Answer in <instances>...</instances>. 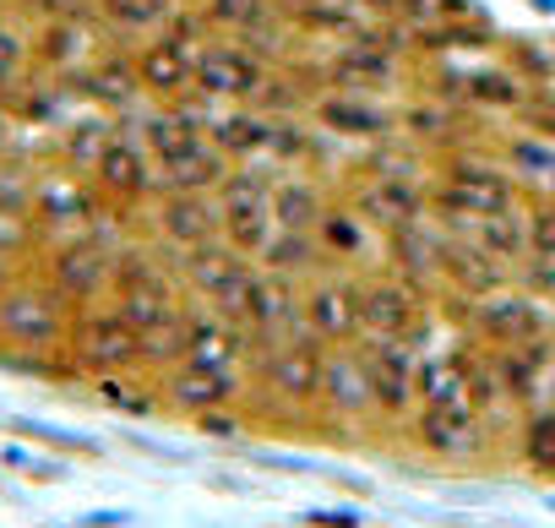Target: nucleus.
Wrapping results in <instances>:
<instances>
[{
  "label": "nucleus",
  "instance_id": "f257e3e1",
  "mask_svg": "<svg viewBox=\"0 0 555 528\" xmlns=\"http://www.w3.org/2000/svg\"><path fill=\"white\" fill-rule=\"evenodd\" d=\"M436 317H441V311H436V295H430V289L398 279L392 268L360 273V322H365V338L430 349Z\"/></svg>",
  "mask_w": 555,
  "mask_h": 528
},
{
  "label": "nucleus",
  "instance_id": "f03ea898",
  "mask_svg": "<svg viewBox=\"0 0 555 528\" xmlns=\"http://www.w3.org/2000/svg\"><path fill=\"white\" fill-rule=\"evenodd\" d=\"M175 273H180V284H185L191 300H202L207 311H218V317H229V322L245 327V311H250V295H256V279H261V261L256 256L234 250L218 234V240L175 256Z\"/></svg>",
  "mask_w": 555,
  "mask_h": 528
},
{
  "label": "nucleus",
  "instance_id": "7ed1b4c3",
  "mask_svg": "<svg viewBox=\"0 0 555 528\" xmlns=\"http://www.w3.org/2000/svg\"><path fill=\"white\" fill-rule=\"evenodd\" d=\"M72 311H77L72 300H61L34 268H23L7 289H0V349H12V355L66 349Z\"/></svg>",
  "mask_w": 555,
  "mask_h": 528
},
{
  "label": "nucleus",
  "instance_id": "20e7f679",
  "mask_svg": "<svg viewBox=\"0 0 555 528\" xmlns=\"http://www.w3.org/2000/svg\"><path fill=\"white\" fill-rule=\"evenodd\" d=\"M409 447L425 452L430 463H447V468H479L495 458V447H506L490 420L468 403H420L414 420L403 425Z\"/></svg>",
  "mask_w": 555,
  "mask_h": 528
},
{
  "label": "nucleus",
  "instance_id": "39448f33",
  "mask_svg": "<svg viewBox=\"0 0 555 528\" xmlns=\"http://www.w3.org/2000/svg\"><path fill=\"white\" fill-rule=\"evenodd\" d=\"M66 355H72V365H77L82 382L120 376V371H147L142 365V338H137V327L126 322V311L115 300H93V306H77L72 311Z\"/></svg>",
  "mask_w": 555,
  "mask_h": 528
},
{
  "label": "nucleus",
  "instance_id": "423d86ee",
  "mask_svg": "<svg viewBox=\"0 0 555 528\" xmlns=\"http://www.w3.org/2000/svg\"><path fill=\"white\" fill-rule=\"evenodd\" d=\"M272 55L256 50L250 39H229V34H212L202 50H196V82H191V99L207 104V110H234V104H250L261 93V82L272 77Z\"/></svg>",
  "mask_w": 555,
  "mask_h": 528
},
{
  "label": "nucleus",
  "instance_id": "0eeeda50",
  "mask_svg": "<svg viewBox=\"0 0 555 528\" xmlns=\"http://www.w3.org/2000/svg\"><path fill=\"white\" fill-rule=\"evenodd\" d=\"M317 430L322 436H360V430H382L376 425V403H371V376L360 360V344H338L322 349V387H317Z\"/></svg>",
  "mask_w": 555,
  "mask_h": 528
},
{
  "label": "nucleus",
  "instance_id": "6e6552de",
  "mask_svg": "<svg viewBox=\"0 0 555 528\" xmlns=\"http://www.w3.org/2000/svg\"><path fill=\"white\" fill-rule=\"evenodd\" d=\"M34 273L72 306H93L109 300L115 284V245H104L99 234H72V240H50L34 256Z\"/></svg>",
  "mask_w": 555,
  "mask_h": 528
},
{
  "label": "nucleus",
  "instance_id": "1a4fd4ad",
  "mask_svg": "<svg viewBox=\"0 0 555 528\" xmlns=\"http://www.w3.org/2000/svg\"><path fill=\"white\" fill-rule=\"evenodd\" d=\"M104 207L109 202L99 196V185L88 175H77V169H66L55 158L39 164V175H34V218L44 229V245L50 240H72V234H93Z\"/></svg>",
  "mask_w": 555,
  "mask_h": 528
},
{
  "label": "nucleus",
  "instance_id": "9d476101",
  "mask_svg": "<svg viewBox=\"0 0 555 528\" xmlns=\"http://www.w3.org/2000/svg\"><path fill=\"white\" fill-rule=\"evenodd\" d=\"M218 234H223L218 191H164L142 207V240H153L169 261L218 240Z\"/></svg>",
  "mask_w": 555,
  "mask_h": 528
},
{
  "label": "nucleus",
  "instance_id": "9b49d317",
  "mask_svg": "<svg viewBox=\"0 0 555 528\" xmlns=\"http://www.w3.org/2000/svg\"><path fill=\"white\" fill-rule=\"evenodd\" d=\"M392 104L398 93H354V88H322L306 110V120L327 137V142H349V147H365V142H387L398 137L392 126Z\"/></svg>",
  "mask_w": 555,
  "mask_h": 528
},
{
  "label": "nucleus",
  "instance_id": "f8f14e48",
  "mask_svg": "<svg viewBox=\"0 0 555 528\" xmlns=\"http://www.w3.org/2000/svg\"><path fill=\"white\" fill-rule=\"evenodd\" d=\"M300 317H306V333L322 349L360 344L365 338V322H360V273L322 268L317 279H306L300 284Z\"/></svg>",
  "mask_w": 555,
  "mask_h": 528
},
{
  "label": "nucleus",
  "instance_id": "ddd939ff",
  "mask_svg": "<svg viewBox=\"0 0 555 528\" xmlns=\"http://www.w3.org/2000/svg\"><path fill=\"white\" fill-rule=\"evenodd\" d=\"M457 333L474 338V344H485V349H517V344H533V338L550 333V306H539L533 295H522L517 284H506V289L474 300Z\"/></svg>",
  "mask_w": 555,
  "mask_h": 528
},
{
  "label": "nucleus",
  "instance_id": "4468645a",
  "mask_svg": "<svg viewBox=\"0 0 555 528\" xmlns=\"http://www.w3.org/2000/svg\"><path fill=\"white\" fill-rule=\"evenodd\" d=\"M88 180L99 185L104 202H115V207H126V213H142V207L158 196V164H153V153L142 147V137H137L131 126H120V131L104 142V153L93 158Z\"/></svg>",
  "mask_w": 555,
  "mask_h": 528
},
{
  "label": "nucleus",
  "instance_id": "2eb2a0df",
  "mask_svg": "<svg viewBox=\"0 0 555 528\" xmlns=\"http://www.w3.org/2000/svg\"><path fill=\"white\" fill-rule=\"evenodd\" d=\"M360 360H365V376H371V403H376V425L382 430H398L414 420V365H420V349L409 344H382V338H360Z\"/></svg>",
  "mask_w": 555,
  "mask_h": 528
},
{
  "label": "nucleus",
  "instance_id": "dca6fc26",
  "mask_svg": "<svg viewBox=\"0 0 555 528\" xmlns=\"http://www.w3.org/2000/svg\"><path fill=\"white\" fill-rule=\"evenodd\" d=\"M66 93L77 99V104H88V110H104V115H115V120H131L147 99H142V82H137V66H131V44H120V39H109L72 82H66Z\"/></svg>",
  "mask_w": 555,
  "mask_h": 528
},
{
  "label": "nucleus",
  "instance_id": "f3484780",
  "mask_svg": "<svg viewBox=\"0 0 555 528\" xmlns=\"http://www.w3.org/2000/svg\"><path fill=\"white\" fill-rule=\"evenodd\" d=\"M28 34H34V72L55 77V82H72L109 44V34H104V23L93 12L88 17H55V23L28 28Z\"/></svg>",
  "mask_w": 555,
  "mask_h": 528
},
{
  "label": "nucleus",
  "instance_id": "a211bd4d",
  "mask_svg": "<svg viewBox=\"0 0 555 528\" xmlns=\"http://www.w3.org/2000/svg\"><path fill=\"white\" fill-rule=\"evenodd\" d=\"M158 398L169 414L180 420H202V414H218V409H240L250 398V376H223V371H196V365H169L158 376Z\"/></svg>",
  "mask_w": 555,
  "mask_h": 528
},
{
  "label": "nucleus",
  "instance_id": "6ab92c4d",
  "mask_svg": "<svg viewBox=\"0 0 555 528\" xmlns=\"http://www.w3.org/2000/svg\"><path fill=\"white\" fill-rule=\"evenodd\" d=\"M185 365L196 371H223V376H250V338L240 322L207 311L202 300H191L185 317Z\"/></svg>",
  "mask_w": 555,
  "mask_h": 528
},
{
  "label": "nucleus",
  "instance_id": "aec40b11",
  "mask_svg": "<svg viewBox=\"0 0 555 528\" xmlns=\"http://www.w3.org/2000/svg\"><path fill=\"white\" fill-rule=\"evenodd\" d=\"M311 234H317L322 256L333 261V268H344V273H371V268H382V234L371 229L365 213H354V207L338 196V185H333V202H327V213H322V223H317Z\"/></svg>",
  "mask_w": 555,
  "mask_h": 528
},
{
  "label": "nucleus",
  "instance_id": "412c9836",
  "mask_svg": "<svg viewBox=\"0 0 555 528\" xmlns=\"http://www.w3.org/2000/svg\"><path fill=\"white\" fill-rule=\"evenodd\" d=\"M506 284H512V273L501 268L490 250H479L468 234H452L447 229L441 261H436V295H452V300H468L474 306V300H485V295H495Z\"/></svg>",
  "mask_w": 555,
  "mask_h": 528
},
{
  "label": "nucleus",
  "instance_id": "4be33fe9",
  "mask_svg": "<svg viewBox=\"0 0 555 528\" xmlns=\"http://www.w3.org/2000/svg\"><path fill=\"white\" fill-rule=\"evenodd\" d=\"M495 365H501V382H506V398L517 414H533V409H555V338H533V344H517V349H490Z\"/></svg>",
  "mask_w": 555,
  "mask_h": 528
},
{
  "label": "nucleus",
  "instance_id": "5701e85b",
  "mask_svg": "<svg viewBox=\"0 0 555 528\" xmlns=\"http://www.w3.org/2000/svg\"><path fill=\"white\" fill-rule=\"evenodd\" d=\"M131 66H137V82H142V99H147V104L191 99V82H196V50L175 44L169 34L137 39V44H131Z\"/></svg>",
  "mask_w": 555,
  "mask_h": 528
},
{
  "label": "nucleus",
  "instance_id": "b1692460",
  "mask_svg": "<svg viewBox=\"0 0 555 528\" xmlns=\"http://www.w3.org/2000/svg\"><path fill=\"white\" fill-rule=\"evenodd\" d=\"M306 333V317H300V284L261 268L256 279V295H250V311H245V338L250 349H267V344H284V338H300Z\"/></svg>",
  "mask_w": 555,
  "mask_h": 528
},
{
  "label": "nucleus",
  "instance_id": "393cba45",
  "mask_svg": "<svg viewBox=\"0 0 555 528\" xmlns=\"http://www.w3.org/2000/svg\"><path fill=\"white\" fill-rule=\"evenodd\" d=\"M267 202H272V223L278 229L311 234L322 223L327 202H333V175H322V169H272Z\"/></svg>",
  "mask_w": 555,
  "mask_h": 528
},
{
  "label": "nucleus",
  "instance_id": "a878e982",
  "mask_svg": "<svg viewBox=\"0 0 555 528\" xmlns=\"http://www.w3.org/2000/svg\"><path fill=\"white\" fill-rule=\"evenodd\" d=\"M528 82L495 55V61H463L457 66V104L479 120H512V110L522 104Z\"/></svg>",
  "mask_w": 555,
  "mask_h": 528
},
{
  "label": "nucleus",
  "instance_id": "bb28decb",
  "mask_svg": "<svg viewBox=\"0 0 555 528\" xmlns=\"http://www.w3.org/2000/svg\"><path fill=\"white\" fill-rule=\"evenodd\" d=\"M468 338L420 349L414 365V403H468ZM474 409V403H468Z\"/></svg>",
  "mask_w": 555,
  "mask_h": 528
},
{
  "label": "nucleus",
  "instance_id": "cd10ccee",
  "mask_svg": "<svg viewBox=\"0 0 555 528\" xmlns=\"http://www.w3.org/2000/svg\"><path fill=\"white\" fill-rule=\"evenodd\" d=\"M495 158L517 175V185H522V196H555V142H544V137H528V131H501L495 142Z\"/></svg>",
  "mask_w": 555,
  "mask_h": 528
},
{
  "label": "nucleus",
  "instance_id": "c85d7f7f",
  "mask_svg": "<svg viewBox=\"0 0 555 528\" xmlns=\"http://www.w3.org/2000/svg\"><path fill=\"white\" fill-rule=\"evenodd\" d=\"M175 12H180V0H93V17L120 44H137V39L164 34Z\"/></svg>",
  "mask_w": 555,
  "mask_h": 528
},
{
  "label": "nucleus",
  "instance_id": "c756f323",
  "mask_svg": "<svg viewBox=\"0 0 555 528\" xmlns=\"http://www.w3.org/2000/svg\"><path fill=\"white\" fill-rule=\"evenodd\" d=\"M512 458H517L533 479H555V409L517 414V430H512Z\"/></svg>",
  "mask_w": 555,
  "mask_h": 528
},
{
  "label": "nucleus",
  "instance_id": "7c9ffc66",
  "mask_svg": "<svg viewBox=\"0 0 555 528\" xmlns=\"http://www.w3.org/2000/svg\"><path fill=\"white\" fill-rule=\"evenodd\" d=\"M468 240L479 245V250H490L501 268L512 273L517 261L528 256V202L522 207H512V213H495V218H479L474 229H468Z\"/></svg>",
  "mask_w": 555,
  "mask_h": 528
},
{
  "label": "nucleus",
  "instance_id": "2f4dec72",
  "mask_svg": "<svg viewBox=\"0 0 555 528\" xmlns=\"http://www.w3.org/2000/svg\"><path fill=\"white\" fill-rule=\"evenodd\" d=\"M34 72V34L12 17H0V99Z\"/></svg>",
  "mask_w": 555,
  "mask_h": 528
},
{
  "label": "nucleus",
  "instance_id": "473e14b6",
  "mask_svg": "<svg viewBox=\"0 0 555 528\" xmlns=\"http://www.w3.org/2000/svg\"><path fill=\"white\" fill-rule=\"evenodd\" d=\"M512 131H528V137H544V142H555V82H533L528 93H522V104L512 110V120H506Z\"/></svg>",
  "mask_w": 555,
  "mask_h": 528
},
{
  "label": "nucleus",
  "instance_id": "72a5a7b5",
  "mask_svg": "<svg viewBox=\"0 0 555 528\" xmlns=\"http://www.w3.org/2000/svg\"><path fill=\"white\" fill-rule=\"evenodd\" d=\"M501 50V61L533 88V82H555V55H544L539 44H528V39H501L495 44Z\"/></svg>",
  "mask_w": 555,
  "mask_h": 528
},
{
  "label": "nucleus",
  "instance_id": "f704fd0d",
  "mask_svg": "<svg viewBox=\"0 0 555 528\" xmlns=\"http://www.w3.org/2000/svg\"><path fill=\"white\" fill-rule=\"evenodd\" d=\"M512 284L522 289V295H533L539 306H550L555 311V256H522L517 268H512Z\"/></svg>",
  "mask_w": 555,
  "mask_h": 528
},
{
  "label": "nucleus",
  "instance_id": "c9c22d12",
  "mask_svg": "<svg viewBox=\"0 0 555 528\" xmlns=\"http://www.w3.org/2000/svg\"><path fill=\"white\" fill-rule=\"evenodd\" d=\"M7 7L23 17V28H39V23H55V17H88L93 0H7Z\"/></svg>",
  "mask_w": 555,
  "mask_h": 528
},
{
  "label": "nucleus",
  "instance_id": "e433bc0d",
  "mask_svg": "<svg viewBox=\"0 0 555 528\" xmlns=\"http://www.w3.org/2000/svg\"><path fill=\"white\" fill-rule=\"evenodd\" d=\"M528 250L555 256V196H528Z\"/></svg>",
  "mask_w": 555,
  "mask_h": 528
},
{
  "label": "nucleus",
  "instance_id": "4c0bfd02",
  "mask_svg": "<svg viewBox=\"0 0 555 528\" xmlns=\"http://www.w3.org/2000/svg\"><path fill=\"white\" fill-rule=\"evenodd\" d=\"M17 147H23V126L12 120V110H7V104H0V158H12Z\"/></svg>",
  "mask_w": 555,
  "mask_h": 528
},
{
  "label": "nucleus",
  "instance_id": "58836bf2",
  "mask_svg": "<svg viewBox=\"0 0 555 528\" xmlns=\"http://www.w3.org/2000/svg\"><path fill=\"white\" fill-rule=\"evenodd\" d=\"M17 273H23V268H17V261H7V256H0V289H7V284H12Z\"/></svg>",
  "mask_w": 555,
  "mask_h": 528
},
{
  "label": "nucleus",
  "instance_id": "ea45409f",
  "mask_svg": "<svg viewBox=\"0 0 555 528\" xmlns=\"http://www.w3.org/2000/svg\"><path fill=\"white\" fill-rule=\"evenodd\" d=\"M180 7H191V12H196V7H202V0H180Z\"/></svg>",
  "mask_w": 555,
  "mask_h": 528
},
{
  "label": "nucleus",
  "instance_id": "a19ab883",
  "mask_svg": "<svg viewBox=\"0 0 555 528\" xmlns=\"http://www.w3.org/2000/svg\"><path fill=\"white\" fill-rule=\"evenodd\" d=\"M550 338H555V311H550Z\"/></svg>",
  "mask_w": 555,
  "mask_h": 528
}]
</instances>
